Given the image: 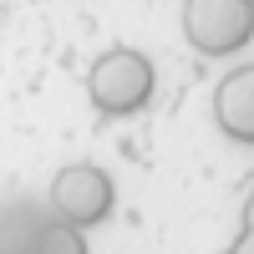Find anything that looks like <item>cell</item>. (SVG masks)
Returning a JSON list of instances; mask_svg holds the SVG:
<instances>
[{
  "label": "cell",
  "mask_w": 254,
  "mask_h": 254,
  "mask_svg": "<svg viewBox=\"0 0 254 254\" xmlns=\"http://www.w3.org/2000/svg\"><path fill=\"white\" fill-rule=\"evenodd\" d=\"M153 87H158V71L153 61L132 46H112L92 61L87 71V97L102 117H132L153 102Z\"/></svg>",
  "instance_id": "cell-1"
},
{
  "label": "cell",
  "mask_w": 254,
  "mask_h": 254,
  "mask_svg": "<svg viewBox=\"0 0 254 254\" xmlns=\"http://www.w3.org/2000/svg\"><path fill=\"white\" fill-rule=\"evenodd\" d=\"M183 36L198 56H234L254 41V0H183Z\"/></svg>",
  "instance_id": "cell-2"
},
{
  "label": "cell",
  "mask_w": 254,
  "mask_h": 254,
  "mask_svg": "<svg viewBox=\"0 0 254 254\" xmlns=\"http://www.w3.org/2000/svg\"><path fill=\"white\" fill-rule=\"evenodd\" d=\"M112 203H117V188L97 163H71V168H61L51 178V214L76 224V229L102 224L112 214Z\"/></svg>",
  "instance_id": "cell-3"
},
{
  "label": "cell",
  "mask_w": 254,
  "mask_h": 254,
  "mask_svg": "<svg viewBox=\"0 0 254 254\" xmlns=\"http://www.w3.org/2000/svg\"><path fill=\"white\" fill-rule=\"evenodd\" d=\"M214 122L224 127V137L254 147V66L229 71L214 87Z\"/></svg>",
  "instance_id": "cell-4"
},
{
  "label": "cell",
  "mask_w": 254,
  "mask_h": 254,
  "mask_svg": "<svg viewBox=\"0 0 254 254\" xmlns=\"http://www.w3.org/2000/svg\"><path fill=\"white\" fill-rule=\"evenodd\" d=\"M20 254H87V234H81L76 224L46 214V219H41V229L26 239V249H20Z\"/></svg>",
  "instance_id": "cell-5"
},
{
  "label": "cell",
  "mask_w": 254,
  "mask_h": 254,
  "mask_svg": "<svg viewBox=\"0 0 254 254\" xmlns=\"http://www.w3.org/2000/svg\"><path fill=\"white\" fill-rule=\"evenodd\" d=\"M41 208L36 203H26V198H15V203H5L0 208V254H20L26 249V239L41 229Z\"/></svg>",
  "instance_id": "cell-6"
},
{
  "label": "cell",
  "mask_w": 254,
  "mask_h": 254,
  "mask_svg": "<svg viewBox=\"0 0 254 254\" xmlns=\"http://www.w3.org/2000/svg\"><path fill=\"white\" fill-rule=\"evenodd\" d=\"M229 254H254V224H244V229H239V239L229 244Z\"/></svg>",
  "instance_id": "cell-7"
},
{
  "label": "cell",
  "mask_w": 254,
  "mask_h": 254,
  "mask_svg": "<svg viewBox=\"0 0 254 254\" xmlns=\"http://www.w3.org/2000/svg\"><path fill=\"white\" fill-rule=\"evenodd\" d=\"M244 224H254V193L244 198Z\"/></svg>",
  "instance_id": "cell-8"
}]
</instances>
